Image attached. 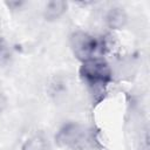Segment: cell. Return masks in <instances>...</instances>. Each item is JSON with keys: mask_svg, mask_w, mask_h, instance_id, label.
<instances>
[{"mask_svg": "<svg viewBox=\"0 0 150 150\" xmlns=\"http://www.w3.org/2000/svg\"><path fill=\"white\" fill-rule=\"evenodd\" d=\"M6 105H7V98L2 93H0V112L6 108Z\"/></svg>", "mask_w": 150, "mask_h": 150, "instance_id": "52a82bcc", "label": "cell"}, {"mask_svg": "<svg viewBox=\"0 0 150 150\" xmlns=\"http://www.w3.org/2000/svg\"><path fill=\"white\" fill-rule=\"evenodd\" d=\"M80 73L82 77L93 86L105 84L111 79V70L109 64L102 59H90L84 61Z\"/></svg>", "mask_w": 150, "mask_h": 150, "instance_id": "6da1fadb", "label": "cell"}, {"mask_svg": "<svg viewBox=\"0 0 150 150\" xmlns=\"http://www.w3.org/2000/svg\"><path fill=\"white\" fill-rule=\"evenodd\" d=\"M70 46L75 56L83 62L90 59H96L101 47L95 38L83 32H76L70 36Z\"/></svg>", "mask_w": 150, "mask_h": 150, "instance_id": "7a4b0ae2", "label": "cell"}, {"mask_svg": "<svg viewBox=\"0 0 150 150\" xmlns=\"http://www.w3.org/2000/svg\"><path fill=\"white\" fill-rule=\"evenodd\" d=\"M83 136V130L79 124L69 123L63 125L55 136V141L60 146L75 145Z\"/></svg>", "mask_w": 150, "mask_h": 150, "instance_id": "3957f363", "label": "cell"}, {"mask_svg": "<svg viewBox=\"0 0 150 150\" xmlns=\"http://www.w3.org/2000/svg\"><path fill=\"white\" fill-rule=\"evenodd\" d=\"M67 9V2L62 0H53L47 2L45 8V18L49 21L57 20Z\"/></svg>", "mask_w": 150, "mask_h": 150, "instance_id": "5b68a950", "label": "cell"}, {"mask_svg": "<svg viewBox=\"0 0 150 150\" xmlns=\"http://www.w3.org/2000/svg\"><path fill=\"white\" fill-rule=\"evenodd\" d=\"M22 150H48L47 141L40 135L33 136L25 142Z\"/></svg>", "mask_w": 150, "mask_h": 150, "instance_id": "8992f818", "label": "cell"}, {"mask_svg": "<svg viewBox=\"0 0 150 150\" xmlns=\"http://www.w3.org/2000/svg\"><path fill=\"white\" fill-rule=\"evenodd\" d=\"M107 25L112 29H120L125 26L128 16L122 8H111L107 14Z\"/></svg>", "mask_w": 150, "mask_h": 150, "instance_id": "277c9868", "label": "cell"}]
</instances>
